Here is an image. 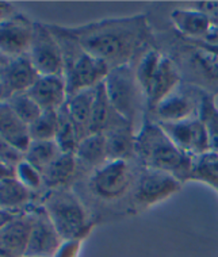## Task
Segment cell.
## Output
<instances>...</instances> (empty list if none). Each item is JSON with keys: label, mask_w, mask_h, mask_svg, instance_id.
I'll return each instance as SVG.
<instances>
[{"label": "cell", "mask_w": 218, "mask_h": 257, "mask_svg": "<svg viewBox=\"0 0 218 257\" xmlns=\"http://www.w3.org/2000/svg\"><path fill=\"white\" fill-rule=\"evenodd\" d=\"M17 179L30 191L38 190L44 184L42 173L31 164H29L26 160L17 167Z\"/></svg>", "instance_id": "obj_32"}, {"label": "cell", "mask_w": 218, "mask_h": 257, "mask_svg": "<svg viewBox=\"0 0 218 257\" xmlns=\"http://www.w3.org/2000/svg\"><path fill=\"white\" fill-rule=\"evenodd\" d=\"M132 124L129 120L122 119L104 132L107 160H126L136 153V134Z\"/></svg>", "instance_id": "obj_18"}, {"label": "cell", "mask_w": 218, "mask_h": 257, "mask_svg": "<svg viewBox=\"0 0 218 257\" xmlns=\"http://www.w3.org/2000/svg\"><path fill=\"white\" fill-rule=\"evenodd\" d=\"M31 141H52L58 132V111H44L38 119L29 126Z\"/></svg>", "instance_id": "obj_30"}, {"label": "cell", "mask_w": 218, "mask_h": 257, "mask_svg": "<svg viewBox=\"0 0 218 257\" xmlns=\"http://www.w3.org/2000/svg\"><path fill=\"white\" fill-rule=\"evenodd\" d=\"M180 188L182 183L174 175L145 168L138 179L133 198L138 207L147 208L174 195Z\"/></svg>", "instance_id": "obj_9"}, {"label": "cell", "mask_w": 218, "mask_h": 257, "mask_svg": "<svg viewBox=\"0 0 218 257\" xmlns=\"http://www.w3.org/2000/svg\"><path fill=\"white\" fill-rule=\"evenodd\" d=\"M205 93L198 98L195 91L184 89L179 85L169 96L159 103L155 108L157 122H180V120L198 118L199 107Z\"/></svg>", "instance_id": "obj_12"}, {"label": "cell", "mask_w": 218, "mask_h": 257, "mask_svg": "<svg viewBox=\"0 0 218 257\" xmlns=\"http://www.w3.org/2000/svg\"><path fill=\"white\" fill-rule=\"evenodd\" d=\"M198 118L205 124L209 136L210 151L218 153V108L214 103V95L205 93L200 103Z\"/></svg>", "instance_id": "obj_28"}, {"label": "cell", "mask_w": 218, "mask_h": 257, "mask_svg": "<svg viewBox=\"0 0 218 257\" xmlns=\"http://www.w3.org/2000/svg\"><path fill=\"white\" fill-rule=\"evenodd\" d=\"M213 25H215V26H218V19H217V21H215V22L213 23Z\"/></svg>", "instance_id": "obj_38"}, {"label": "cell", "mask_w": 218, "mask_h": 257, "mask_svg": "<svg viewBox=\"0 0 218 257\" xmlns=\"http://www.w3.org/2000/svg\"><path fill=\"white\" fill-rule=\"evenodd\" d=\"M7 103L11 107V110L18 115L19 119H22L29 126L34 123L44 112L42 108L37 104L36 100L27 92L15 93L7 100Z\"/></svg>", "instance_id": "obj_29"}, {"label": "cell", "mask_w": 218, "mask_h": 257, "mask_svg": "<svg viewBox=\"0 0 218 257\" xmlns=\"http://www.w3.org/2000/svg\"><path fill=\"white\" fill-rule=\"evenodd\" d=\"M67 30L87 53L104 61L110 68L129 64L148 36L147 19L143 15L107 19Z\"/></svg>", "instance_id": "obj_1"}, {"label": "cell", "mask_w": 218, "mask_h": 257, "mask_svg": "<svg viewBox=\"0 0 218 257\" xmlns=\"http://www.w3.org/2000/svg\"><path fill=\"white\" fill-rule=\"evenodd\" d=\"M31 199V191L17 178L0 180V203L2 210H15Z\"/></svg>", "instance_id": "obj_25"}, {"label": "cell", "mask_w": 218, "mask_h": 257, "mask_svg": "<svg viewBox=\"0 0 218 257\" xmlns=\"http://www.w3.org/2000/svg\"><path fill=\"white\" fill-rule=\"evenodd\" d=\"M180 85V75L175 62L168 57H161L148 92L145 93L147 104L152 111L159 106L167 96Z\"/></svg>", "instance_id": "obj_16"}, {"label": "cell", "mask_w": 218, "mask_h": 257, "mask_svg": "<svg viewBox=\"0 0 218 257\" xmlns=\"http://www.w3.org/2000/svg\"><path fill=\"white\" fill-rule=\"evenodd\" d=\"M161 57L163 56L157 50H149L144 54V57L141 58V61L138 64L137 69H136V76H137L138 84H140V88H141L144 95L149 89V85H151L153 76L159 68Z\"/></svg>", "instance_id": "obj_31"}, {"label": "cell", "mask_w": 218, "mask_h": 257, "mask_svg": "<svg viewBox=\"0 0 218 257\" xmlns=\"http://www.w3.org/2000/svg\"><path fill=\"white\" fill-rule=\"evenodd\" d=\"M34 37V23L26 17L14 14L0 23V49L2 56L19 57L29 54Z\"/></svg>", "instance_id": "obj_11"}, {"label": "cell", "mask_w": 218, "mask_h": 257, "mask_svg": "<svg viewBox=\"0 0 218 257\" xmlns=\"http://www.w3.org/2000/svg\"><path fill=\"white\" fill-rule=\"evenodd\" d=\"M50 27L61 46L64 56V79L68 98L104 81L112 68L106 62L87 53L75 37L64 27Z\"/></svg>", "instance_id": "obj_3"}, {"label": "cell", "mask_w": 218, "mask_h": 257, "mask_svg": "<svg viewBox=\"0 0 218 257\" xmlns=\"http://www.w3.org/2000/svg\"><path fill=\"white\" fill-rule=\"evenodd\" d=\"M122 119H125V118H122L114 110V107L108 99V95H107L104 81H102L100 84L96 85L92 116H91V123H89V134L104 133Z\"/></svg>", "instance_id": "obj_20"}, {"label": "cell", "mask_w": 218, "mask_h": 257, "mask_svg": "<svg viewBox=\"0 0 218 257\" xmlns=\"http://www.w3.org/2000/svg\"><path fill=\"white\" fill-rule=\"evenodd\" d=\"M104 85L114 110L133 123L140 108V93H143L136 71L129 64L112 68L104 80Z\"/></svg>", "instance_id": "obj_5"}, {"label": "cell", "mask_w": 218, "mask_h": 257, "mask_svg": "<svg viewBox=\"0 0 218 257\" xmlns=\"http://www.w3.org/2000/svg\"><path fill=\"white\" fill-rule=\"evenodd\" d=\"M134 151L145 168L171 173L180 183L190 180L194 156L179 149L157 122L145 118Z\"/></svg>", "instance_id": "obj_2"}, {"label": "cell", "mask_w": 218, "mask_h": 257, "mask_svg": "<svg viewBox=\"0 0 218 257\" xmlns=\"http://www.w3.org/2000/svg\"><path fill=\"white\" fill-rule=\"evenodd\" d=\"M44 207L62 241L83 239L91 230L92 223L89 222L88 214L80 200L69 191H50L45 196Z\"/></svg>", "instance_id": "obj_4"}, {"label": "cell", "mask_w": 218, "mask_h": 257, "mask_svg": "<svg viewBox=\"0 0 218 257\" xmlns=\"http://www.w3.org/2000/svg\"><path fill=\"white\" fill-rule=\"evenodd\" d=\"M190 180L207 183L218 191V153L210 151L195 156L192 160Z\"/></svg>", "instance_id": "obj_26"}, {"label": "cell", "mask_w": 218, "mask_h": 257, "mask_svg": "<svg viewBox=\"0 0 218 257\" xmlns=\"http://www.w3.org/2000/svg\"><path fill=\"white\" fill-rule=\"evenodd\" d=\"M40 76L36 67L33 65L29 54L19 57L2 56V69H0L2 102H7L15 93L27 92Z\"/></svg>", "instance_id": "obj_8"}, {"label": "cell", "mask_w": 218, "mask_h": 257, "mask_svg": "<svg viewBox=\"0 0 218 257\" xmlns=\"http://www.w3.org/2000/svg\"><path fill=\"white\" fill-rule=\"evenodd\" d=\"M27 93L42 111H58L67 103V84L64 76H40Z\"/></svg>", "instance_id": "obj_15"}, {"label": "cell", "mask_w": 218, "mask_h": 257, "mask_svg": "<svg viewBox=\"0 0 218 257\" xmlns=\"http://www.w3.org/2000/svg\"><path fill=\"white\" fill-rule=\"evenodd\" d=\"M29 57L41 76H64L61 46L49 26L34 23V37Z\"/></svg>", "instance_id": "obj_6"}, {"label": "cell", "mask_w": 218, "mask_h": 257, "mask_svg": "<svg viewBox=\"0 0 218 257\" xmlns=\"http://www.w3.org/2000/svg\"><path fill=\"white\" fill-rule=\"evenodd\" d=\"M129 165L126 160H108L93 171L89 179V188L104 200L118 199L130 187Z\"/></svg>", "instance_id": "obj_7"}, {"label": "cell", "mask_w": 218, "mask_h": 257, "mask_svg": "<svg viewBox=\"0 0 218 257\" xmlns=\"http://www.w3.org/2000/svg\"><path fill=\"white\" fill-rule=\"evenodd\" d=\"M95 93H96V87L84 89L69 96L65 103L68 114L71 116L76 132H77L79 141L89 136V123H91V116H92Z\"/></svg>", "instance_id": "obj_19"}, {"label": "cell", "mask_w": 218, "mask_h": 257, "mask_svg": "<svg viewBox=\"0 0 218 257\" xmlns=\"http://www.w3.org/2000/svg\"><path fill=\"white\" fill-rule=\"evenodd\" d=\"M175 145L191 156L210 152L209 136L203 122L199 118L180 122H157Z\"/></svg>", "instance_id": "obj_10"}, {"label": "cell", "mask_w": 218, "mask_h": 257, "mask_svg": "<svg viewBox=\"0 0 218 257\" xmlns=\"http://www.w3.org/2000/svg\"><path fill=\"white\" fill-rule=\"evenodd\" d=\"M56 142L61 149L62 153H75L79 145V137L71 116L68 114L67 106H64L58 110V132Z\"/></svg>", "instance_id": "obj_27"}, {"label": "cell", "mask_w": 218, "mask_h": 257, "mask_svg": "<svg viewBox=\"0 0 218 257\" xmlns=\"http://www.w3.org/2000/svg\"><path fill=\"white\" fill-rule=\"evenodd\" d=\"M83 239H68L64 241L58 249L57 254L54 257H76L80 250V245Z\"/></svg>", "instance_id": "obj_35"}, {"label": "cell", "mask_w": 218, "mask_h": 257, "mask_svg": "<svg viewBox=\"0 0 218 257\" xmlns=\"http://www.w3.org/2000/svg\"><path fill=\"white\" fill-rule=\"evenodd\" d=\"M2 257H15V256H11V254H7V253L2 252Z\"/></svg>", "instance_id": "obj_37"}, {"label": "cell", "mask_w": 218, "mask_h": 257, "mask_svg": "<svg viewBox=\"0 0 218 257\" xmlns=\"http://www.w3.org/2000/svg\"><path fill=\"white\" fill-rule=\"evenodd\" d=\"M61 153V149L56 140L31 141L30 147L25 153V160L42 173Z\"/></svg>", "instance_id": "obj_24"}, {"label": "cell", "mask_w": 218, "mask_h": 257, "mask_svg": "<svg viewBox=\"0 0 218 257\" xmlns=\"http://www.w3.org/2000/svg\"><path fill=\"white\" fill-rule=\"evenodd\" d=\"M195 58L200 69L205 72L210 79L218 81V53L203 50V52H198Z\"/></svg>", "instance_id": "obj_33"}, {"label": "cell", "mask_w": 218, "mask_h": 257, "mask_svg": "<svg viewBox=\"0 0 218 257\" xmlns=\"http://www.w3.org/2000/svg\"><path fill=\"white\" fill-rule=\"evenodd\" d=\"M171 19L183 36L195 40H203L213 26L209 17L198 10H175L171 14Z\"/></svg>", "instance_id": "obj_21"}, {"label": "cell", "mask_w": 218, "mask_h": 257, "mask_svg": "<svg viewBox=\"0 0 218 257\" xmlns=\"http://www.w3.org/2000/svg\"><path fill=\"white\" fill-rule=\"evenodd\" d=\"M195 6V10L205 14L206 17H209L211 23L218 19V2H198Z\"/></svg>", "instance_id": "obj_36"}, {"label": "cell", "mask_w": 218, "mask_h": 257, "mask_svg": "<svg viewBox=\"0 0 218 257\" xmlns=\"http://www.w3.org/2000/svg\"><path fill=\"white\" fill-rule=\"evenodd\" d=\"M36 223V211L21 213L13 221L2 226L0 244L2 252L15 257H23Z\"/></svg>", "instance_id": "obj_14"}, {"label": "cell", "mask_w": 218, "mask_h": 257, "mask_svg": "<svg viewBox=\"0 0 218 257\" xmlns=\"http://www.w3.org/2000/svg\"><path fill=\"white\" fill-rule=\"evenodd\" d=\"M77 163L88 168H99L107 160L106 136L104 133L89 134L83 138L75 152Z\"/></svg>", "instance_id": "obj_22"}, {"label": "cell", "mask_w": 218, "mask_h": 257, "mask_svg": "<svg viewBox=\"0 0 218 257\" xmlns=\"http://www.w3.org/2000/svg\"><path fill=\"white\" fill-rule=\"evenodd\" d=\"M77 159L75 153H61L53 163L42 172L44 186L50 190H58L65 186L75 175Z\"/></svg>", "instance_id": "obj_23"}, {"label": "cell", "mask_w": 218, "mask_h": 257, "mask_svg": "<svg viewBox=\"0 0 218 257\" xmlns=\"http://www.w3.org/2000/svg\"><path fill=\"white\" fill-rule=\"evenodd\" d=\"M0 157H2V164H7L10 167H18L22 161H25V153L21 152L13 145H10L7 142H0Z\"/></svg>", "instance_id": "obj_34"}, {"label": "cell", "mask_w": 218, "mask_h": 257, "mask_svg": "<svg viewBox=\"0 0 218 257\" xmlns=\"http://www.w3.org/2000/svg\"><path fill=\"white\" fill-rule=\"evenodd\" d=\"M0 134L2 141L7 142L23 153H26L31 144L29 124H26L11 110L7 102L0 106Z\"/></svg>", "instance_id": "obj_17"}, {"label": "cell", "mask_w": 218, "mask_h": 257, "mask_svg": "<svg viewBox=\"0 0 218 257\" xmlns=\"http://www.w3.org/2000/svg\"><path fill=\"white\" fill-rule=\"evenodd\" d=\"M36 223L23 257H54L62 245L61 235L50 221L45 207H36Z\"/></svg>", "instance_id": "obj_13"}]
</instances>
